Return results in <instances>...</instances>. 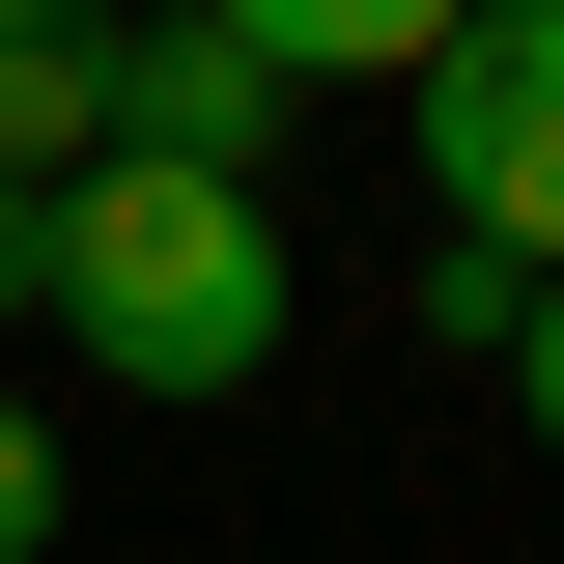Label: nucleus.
<instances>
[{
    "instance_id": "8",
    "label": "nucleus",
    "mask_w": 564,
    "mask_h": 564,
    "mask_svg": "<svg viewBox=\"0 0 564 564\" xmlns=\"http://www.w3.org/2000/svg\"><path fill=\"white\" fill-rule=\"evenodd\" d=\"M0 311H57V198H0Z\"/></svg>"
},
{
    "instance_id": "3",
    "label": "nucleus",
    "mask_w": 564,
    "mask_h": 564,
    "mask_svg": "<svg viewBox=\"0 0 564 564\" xmlns=\"http://www.w3.org/2000/svg\"><path fill=\"white\" fill-rule=\"evenodd\" d=\"M113 170V0H0V198Z\"/></svg>"
},
{
    "instance_id": "6",
    "label": "nucleus",
    "mask_w": 564,
    "mask_h": 564,
    "mask_svg": "<svg viewBox=\"0 0 564 564\" xmlns=\"http://www.w3.org/2000/svg\"><path fill=\"white\" fill-rule=\"evenodd\" d=\"M0 564H57V423L0 395Z\"/></svg>"
},
{
    "instance_id": "2",
    "label": "nucleus",
    "mask_w": 564,
    "mask_h": 564,
    "mask_svg": "<svg viewBox=\"0 0 564 564\" xmlns=\"http://www.w3.org/2000/svg\"><path fill=\"white\" fill-rule=\"evenodd\" d=\"M423 198L480 282H564V0H480L423 57Z\"/></svg>"
},
{
    "instance_id": "5",
    "label": "nucleus",
    "mask_w": 564,
    "mask_h": 564,
    "mask_svg": "<svg viewBox=\"0 0 564 564\" xmlns=\"http://www.w3.org/2000/svg\"><path fill=\"white\" fill-rule=\"evenodd\" d=\"M198 29H226L254 85H423L452 29H480V0H198Z\"/></svg>"
},
{
    "instance_id": "1",
    "label": "nucleus",
    "mask_w": 564,
    "mask_h": 564,
    "mask_svg": "<svg viewBox=\"0 0 564 564\" xmlns=\"http://www.w3.org/2000/svg\"><path fill=\"white\" fill-rule=\"evenodd\" d=\"M57 339L113 367V395H254L282 367V198H226V170H85L57 198Z\"/></svg>"
},
{
    "instance_id": "7",
    "label": "nucleus",
    "mask_w": 564,
    "mask_h": 564,
    "mask_svg": "<svg viewBox=\"0 0 564 564\" xmlns=\"http://www.w3.org/2000/svg\"><path fill=\"white\" fill-rule=\"evenodd\" d=\"M508 423L564 452V282H508Z\"/></svg>"
},
{
    "instance_id": "4",
    "label": "nucleus",
    "mask_w": 564,
    "mask_h": 564,
    "mask_svg": "<svg viewBox=\"0 0 564 564\" xmlns=\"http://www.w3.org/2000/svg\"><path fill=\"white\" fill-rule=\"evenodd\" d=\"M254 141H282V85L226 57V29H113V170H226V198H254Z\"/></svg>"
}]
</instances>
